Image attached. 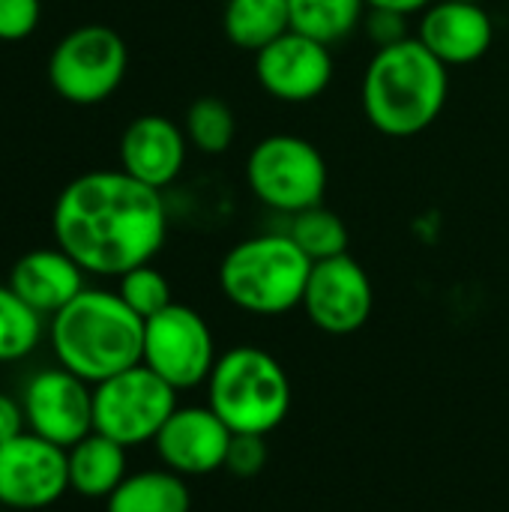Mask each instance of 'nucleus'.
<instances>
[{
    "instance_id": "9",
    "label": "nucleus",
    "mask_w": 509,
    "mask_h": 512,
    "mask_svg": "<svg viewBox=\"0 0 509 512\" xmlns=\"http://www.w3.org/2000/svg\"><path fill=\"white\" fill-rule=\"evenodd\" d=\"M213 330L201 312L183 303H171L159 315L144 321V357L141 363L168 381L177 393L207 384L216 366Z\"/></svg>"
},
{
    "instance_id": "1",
    "label": "nucleus",
    "mask_w": 509,
    "mask_h": 512,
    "mask_svg": "<svg viewBox=\"0 0 509 512\" xmlns=\"http://www.w3.org/2000/svg\"><path fill=\"white\" fill-rule=\"evenodd\" d=\"M54 243L90 276H114L150 264L165 246L168 210L159 189L126 171L75 177L51 210Z\"/></svg>"
},
{
    "instance_id": "13",
    "label": "nucleus",
    "mask_w": 509,
    "mask_h": 512,
    "mask_svg": "<svg viewBox=\"0 0 509 512\" xmlns=\"http://www.w3.org/2000/svg\"><path fill=\"white\" fill-rule=\"evenodd\" d=\"M330 45L297 30L282 33L255 54V78L267 96L285 105H306L318 99L333 81Z\"/></svg>"
},
{
    "instance_id": "21",
    "label": "nucleus",
    "mask_w": 509,
    "mask_h": 512,
    "mask_svg": "<svg viewBox=\"0 0 509 512\" xmlns=\"http://www.w3.org/2000/svg\"><path fill=\"white\" fill-rule=\"evenodd\" d=\"M366 0H288L291 30L324 45L345 42L366 18Z\"/></svg>"
},
{
    "instance_id": "22",
    "label": "nucleus",
    "mask_w": 509,
    "mask_h": 512,
    "mask_svg": "<svg viewBox=\"0 0 509 512\" xmlns=\"http://www.w3.org/2000/svg\"><path fill=\"white\" fill-rule=\"evenodd\" d=\"M45 336L42 315L0 282V366L27 360Z\"/></svg>"
},
{
    "instance_id": "29",
    "label": "nucleus",
    "mask_w": 509,
    "mask_h": 512,
    "mask_svg": "<svg viewBox=\"0 0 509 512\" xmlns=\"http://www.w3.org/2000/svg\"><path fill=\"white\" fill-rule=\"evenodd\" d=\"M21 432H27V420H24V408L21 399L9 396L0 390V444L18 438Z\"/></svg>"
},
{
    "instance_id": "17",
    "label": "nucleus",
    "mask_w": 509,
    "mask_h": 512,
    "mask_svg": "<svg viewBox=\"0 0 509 512\" xmlns=\"http://www.w3.org/2000/svg\"><path fill=\"white\" fill-rule=\"evenodd\" d=\"M84 270L69 258L60 246L33 249L21 255L9 270V288L42 318L57 315L66 303H72L87 285Z\"/></svg>"
},
{
    "instance_id": "25",
    "label": "nucleus",
    "mask_w": 509,
    "mask_h": 512,
    "mask_svg": "<svg viewBox=\"0 0 509 512\" xmlns=\"http://www.w3.org/2000/svg\"><path fill=\"white\" fill-rule=\"evenodd\" d=\"M117 294L123 297V303L138 315V318H153L162 309H168L171 300V285L165 279L162 270H156L153 264H141L129 273H123L117 279Z\"/></svg>"
},
{
    "instance_id": "16",
    "label": "nucleus",
    "mask_w": 509,
    "mask_h": 512,
    "mask_svg": "<svg viewBox=\"0 0 509 512\" xmlns=\"http://www.w3.org/2000/svg\"><path fill=\"white\" fill-rule=\"evenodd\" d=\"M189 138L165 114H141L120 135V171L150 189H168L186 165Z\"/></svg>"
},
{
    "instance_id": "4",
    "label": "nucleus",
    "mask_w": 509,
    "mask_h": 512,
    "mask_svg": "<svg viewBox=\"0 0 509 512\" xmlns=\"http://www.w3.org/2000/svg\"><path fill=\"white\" fill-rule=\"evenodd\" d=\"M309 273L312 261L288 231H264L225 252L219 264V288L240 312L279 318L300 309Z\"/></svg>"
},
{
    "instance_id": "3",
    "label": "nucleus",
    "mask_w": 509,
    "mask_h": 512,
    "mask_svg": "<svg viewBox=\"0 0 509 512\" xmlns=\"http://www.w3.org/2000/svg\"><path fill=\"white\" fill-rule=\"evenodd\" d=\"M450 69L417 39L375 48L363 72V114L387 138H414L444 111Z\"/></svg>"
},
{
    "instance_id": "18",
    "label": "nucleus",
    "mask_w": 509,
    "mask_h": 512,
    "mask_svg": "<svg viewBox=\"0 0 509 512\" xmlns=\"http://www.w3.org/2000/svg\"><path fill=\"white\" fill-rule=\"evenodd\" d=\"M69 459V492L87 501H108L111 492L129 477L126 447L90 432L66 450Z\"/></svg>"
},
{
    "instance_id": "31",
    "label": "nucleus",
    "mask_w": 509,
    "mask_h": 512,
    "mask_svg": "<svg viewBox=\"0 0 509 512\" xmlns=\"http://www.w3.org/2000/svg\"><path fill=\"white\" fill-rule=\"evenodd\" d=\"M462 3H486V0H462Z\"/></svg>"
},
{
    "instance_id": "6",
    "label": "nucleus",
    "mask_w": 509,
    "mask_h": 512,
    "mask_svg": "<svg viewBox=\"0 0 509 512\" xmlns=\"http://www.w3.org/2000/svg\"><path fill=\"white\" fill-rule=\"evenodd\" d=\"M246 180L264 207L294 216L324 204L327 162L309 138L279 132L252 147L246 159Z\"/></svg>"
},
{
    "instance_id": "26",
    "label": "nucleus",
    "mask_w": 509,
    "mask_h": 512,
    "mask_svg": "<svg viewBox=\"0 0 509 512\" xmlns=\"http://www.w3.org/2000/svg\"><path fill=\"white\" fill-rule=\"evenodd\" d=\"M267 459H270L267 435H234L228 447L225 471L240 480H252L267 468Z\"/></svg>"
},
{
    "instance_id": "5",
    "label": "nucleus",
    "mask_w": 509,
    "mask_h": 512,
    "mask_svg": "<svg viewBox=\"0 0 509 512\" xmlns=\"http://www.w3.org/2000/svg\"><path fill=\"white\" fill-rule=\"evenodd\" d=\"M204 387L207 405L234 435H270L291 414V378L258 345L222 351Z\"/></svg>"
},
{
    "instance_id": "30",
    "label": "nucleus",
    "mask_w": 509,
    "mask_h": 512,
    "mask_svg": "<svg viewBox=\"0 0 509 512\" xmlns=\"http://www.w3.org/2000/svg\"><path fill=\"white\" fill-rule=\"evenodd\" d=\"M435 0H366L369 9H390V12H402V15H417L423 9H429Z\"/></svg>"
},
{
    "instance_id": "19",
    "label": "nucleus",
    "mask_w": 509,
    "mask_h": 512,
    "mask_svg": "<svg viewBox=\"0 0 509 512\" xmlns=\"http://www.w3.org/2000/svg\"><path fill=\"white\" fill-rule=\"evenodd\" d=\"M192 495L186 477L168 468L129 474L105 501V512H189Z\"/></svg>"
},
{
    "instance_id": "15",
    "label": "nucleus",
    "mask_w": 509,
    "mask_h": 512,
    "mask_svg": "<svg viewBox=\"0 0 509 512\" xmlns=\"http://www.w3.org/2000/svg\"><path fill=\"white\" fill-rule=\"evenodd\" d=\"M447 69L471 66L483 60L495 42V21L483 3L435 0L420 12V27L414 33Z\"/></svg>"
},
{
    "instance_id": "28",
    "label": "nucleus",
    "mask_w": 509,
    "mask_h": 512,
    "mask_svg": "<svg viewBox=\"0 0 509 512\" xmlns=\"http://www.w3.org/2000/svg\"><path fill=\"white\" fill-rule=\"evenodd\" d=\"M363 27H366V36L372 39V45H375V48H390V45H399V42L411 39L408 15H402V12H390V9H366Z\"/></svg>"
},
{
    "instance_id": "27",
    "label": "nucleus",
    "mask_w": 509,
    "mask_h": 512,
    "mask_svg": "<svg viewBox=\"0 0 509 512\" xmlns=\"http://www.w3.org/2000/svg\"><path fill=\"white\" fill-rule=\"evenodd\" d=\"M42 18V0H0V42L27 39Z\"/></svg>"
},
{
    "instance_id": "14",
    "label": "nucleus",
    "mask_w": 509,
    "mask_h": 512,
    "mask_svg": "<svg viewBox=\"0 0 509 512\" xmlns=\"http://www.w3.org/2000/svg\"><path fill=\"white\" fill-rule=\"evenodd\" d=\"M234 432L219 420L210 405H177L159 429L153 447L162 468L180 477H207L225 468Z\"/></svg>"
},
{
    "instance_id": "24",
    "label": "nucleus",
    "mask_w": 509,
    "mask_h": 512,
    "mask_svg": "<svg viewBox=\"0 0 509 512\" xmlns=\"http://www.w3.org/2000/svg\"><path fill=\"white\" fill-rule=\"evenodd\" d=\"M285 231H288L291 240L309 255L312 264L348 252V228H345V222H342L333 210H327L324 204L288 216V228H285Z\"/></svg>"
},
{
    "instance_id": "23",
    "label": "nucleus",
    "mask_w": 509,
    "mask_h": 512,
    "mask_svg": "<svg viewBox=\"0 0 509 512\" xmlns=\"http://www.w3.org/2000/svg\"><path fill=\"white\" fill-rule=\"evenodd\" d=\"M183 132L189 138V147H195L198 153H207V156H219L237 138V117L225 99L201 96L189 105Z\"/></svg>"
},
{
    "instance_id": "10",
    "label": "nucleus",
    "mask_w": 509,
    "mask_h": 512,
    "mask_svg": "<svg viewBox=\"0 0 509 512\" xmlns=\"http://www.w3.org/2000/svg\"><path fill=\"white\" fill-rule=\"evenodd\" d=\"M69 492L66 450L21 432L0 444V507L12 512H39L54 507Z\"/></svg>"
},
{
    "instance_id": "7",
    "label": "nucleus",
    "mask_w": 509,
    "mask_h": 512,
    "mask_svg": "<svg viewBox=\"0 0 509 512\" xmlns=\"http://www.w3.org/2000/svg\"><path fill=\"white\" fill-rule=\"evenodd\" d=\"M177 411V390L144 363L93 387V432L126 450L153 444Z\"/></svg>"
},
{
    "instance_id": "2",
    "label": "nucleus",
    "mask_w": 509,
    "mask_h": 512,
    "mask_svg": "<svg viewBox=\"0 0 509 512\" xmlns=\"http://www.w3.org/2000/svg\"><path fill=\"white\" fill-rule=\"evenodd\" d=\"M48 345L57 366L96 387L141 363L144 318L117 291L84 288L48 318Z\"/></svg>"
},
{
    "instance_id": "12",
    "label": "nucleus",
    "mask_w": 509,
    "mask_h": 512,
    "mask_svg": "<svg viewBox=\"0 0 509 512\" xmlns=\"http://www.w3.org/2000/svg\"><path fill=\"white\" fill-rule=\"evenodd\" d=\"M300 309L327 336H351L366 327L375 309V288L363 264L348 252L315 261Z\"/></svg>"
},
{
    "instance_id": "20",
    "label": "nucleus",
    "mask_w": 509,
    "mask_h": 512,
    "mask_svg": "<svg viewBox=\"0 0 509 512\" xmlns=\"http://www.w3.org/2000/svg\"><path fill=\"white\" fill-rule=\"evenodd\" d=\"M222 24L231 45L258 54L291 30L288 0H228Z\"/></svg>"
},
{
    "instance_id": "11",
    "label": "nucleus",
    "mask_w": 509,
    "mask_h": 512,
    "mask_svg": "<svg viewBox=\"0 0 509 512\" xmlns=\"http://www.w3.org/2000/svg\"><path fill=\"white\" fill-rule=\"evenodd\" d=\"M21 408L27 432L69 450L93 432V384L66 372L63 366H48L33 372L21 390Z\"/></svg>"
},
{
    "instance_id": "8",
    "label": "nucleus",
    "mask_w": 509,
    "mask_h": 512,
    "mask_svg": "<svg viewBox=\"0 0 509 512\" xmlns=\"http://www.w3.org/2000/svg\"><path fill=\"white\" fill-rule=\"evenodd\" d=\"M129 66L126 42L105 24H81L69 30L48 57V81L54 93L72 105H99L114 96Z\"/></svg>"
}]
</instances>
